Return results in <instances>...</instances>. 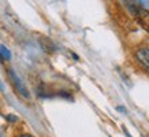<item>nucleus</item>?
<instances>
[{"mask_svg": "<svg viewBox=\"0 0 149 137\" xmlns=\"http://www.w3.org/2000/svg\"><path fill=\"white\" fill-rule=\"evenodd\" d=\"M0 91H4V85L1 84V81H0Z\"/></svg>", "mask_w": 149, "mask_h": 137, "instance_id": "423d86ee", "label": "nucleus"}, {"mask_svg": "<svg viewBox=\"0 0 149 137\" xmlns=\"http://www.w3.org/2000/svg\"><path fill=\"white\" fill-rule=\"evenodd\" d=\"M8 74H10V77H11V80H13V82H14V85H15V88L18 89L19 93H21V95H22L23 97H26V99H29V97H30V93L27 92L26 87H25V85H23V82L21 81V78H19L15 73H14L13 70H10Z\"/></svg>", "mask_w": 149, "mask_h": 137, "instance_id": "f03ea898", "label": "nucleus"}, {"mask_svg": "<svg viewBox=\"0 0 149 137\" xmlns=\"http://www.w3.org/2000/svg\"><path fill=\"white\" fill-rule=\"evenodd\" d=\"M127 7L131 10V13H133V15L136 17L138 23L149 33V11L148 10L141 8L137 3H130V1L127 3Z\"/></svg>", "mask_w": 149, "mask_h": 137, "instance_id": "f257e3e1", "label": "nucleus"}, {"mask_svg": "<svg viewBox=\"0 0 149 137\" xmlns=\"http://www.w3.org/2000/svg\"><path fill=\"white\" fill-rule=\"evenodd\" d=\"M118 110L122 111V113H126V108H125V107H118Z\"/></svg>", "mask_w": 149, "mask_h": 137, "instance_id": "39448f33", "label": "nucleus"}, {"mask_svg": "<svg viewBox=\"0 0 149 137\" xmlns=\"http://www.w3.org/2000/svg\"><path fill=\"white\" fill-rule=\"evenodd\" d=\"M19 137H33L32 134H22V136H19Z\"/></svg>", "mask_w": 149, "mask_h": 137, "instance_id": "0eeeda50", "label": "nucleus"}, {"mask_svg": "<svg viewBox=\"0 0 149 137\" xmlns=\"http://www.w3.org/2000/svg\"><path fill=\"white\" fill-rule=\"evenodd\" d=\"M0 56H1V59H6V60L11 59V52H10V50L6 45H0Z\"/></svg>", "mask_w": 149, "mask_h": 137, "instance_id": "20e7f679", "label": "nucleus"}, {"mask_svg": "<svg viewBox=\"0 0 149 137\" xmlns=\"http://www.w3.org/2000/svg\"><path fill=\"white\" fill-rule=\"evenodd\" d=\"M137 59L145 68L149 70V48H141L137 51Z\"/></svg>", "mask_w": 149, "mask_h": 137, "instance_id": "7ed1b4c3", "label": "nucleus"}]
</instances>
